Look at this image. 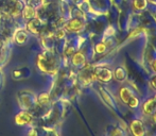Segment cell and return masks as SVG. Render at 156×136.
Wrapping results in <instances>:
<instances>
[{
	"label": "cell",
	"instance_id": "obj_1",
	"mask_svg": "<svg viewBox=\"0 0 156 136\" xmlns=\"http://www.w3.org/2000/svg\"><path fill=\"white\" fill-rule=\"evenodd\" d=\"M119 96L122 101L124 103H126L129 107L135 109V107H137L138 105H139V100H138V98L134 95V93L129 87H126V86L121 87L119 91Z\"/></svg>",
	"mask_w": 156,
	"mask_h": 136
},
{
	"label": "cell",
	"instance_id": "obj_2",
	"mask_svg": "<svg viewBox=\"0 0 156 136\" xmlns=\"http://www.w3.org/2000/svg\"><path fill=\"white\" fill-rule=\"evenodd\" d=\"M37 66L45 72H52V69L55 67V61L53 58H49L47 54H41L37 59Z\"/></svg>",
	"mask_w": 156,
	"mask_h": 136
},
{
	"label": "cell",
	"instance_id": "obj_3",
	"mask_svg": "<svg viewBox=\"0 0 156 136\" xmlns=\"http://www.w3.org/2000/svg\"><path fill=\"white\" fill-rule=\"evenodd\" d=\"M33 117L28 111H21L15 116V122L18 126H28L32 122Z\"/></svg>",
	"mask_w": 156,
	"mask_h": 136
},
{
	"label": "cell",
	"instance_id": "obj_4",
	"mask_svg": "<svg viewBox=\"0 0 156 136\" xmlns=\"http://www.w3.org/2000/svg\"><path fill=\"white\" fill-rule=\"evenodd\" d=\"M129 129L134 136H144V127L141 120L134 119L129 123Z\"/></svg>",
	"mask_w": 156,
	"mask_h": 136
},
{
	"label": "cell",
	"instance_id": "obj_5",
	"mask_svg": "<svg viewBox=\"0 0 156 136\" xmlns=\"http://www.w3.org/2000/svg\"><path fill=\"white\" fill-rule=\"evenodd\" d=\"M94 76L97 77V79H99L102 82H108L111 81L112 77H113V73L109 69L107 68H96L94 71Z\"/></svg>",
	"mask_w": 156,
	"mask_h": 136
},
{
	"label": "cell",
	"instance_id": "obj_6",
	"mask_svg": "<svg viewBox=\"0 0 156 136\" xmlns=\"http://www.w3.org/2000/svg\"><path fill=\"white\" fill-rule=\"evenodd\" d=\"M83 27H84V25H83L82 20L79 18L70 19V20L65 25V29L67 30L68 32H74V33L80 32L81 30L83 29Z\"/></svg>",
	"mask_w": 156,
	"mask_h": 136
},
{
	"label": "cell",
	"instance_id": "obj_7",
	"mask_svg": "<svg viewBox=\"0 0 156 136\" xmlns=\"http://www.w3.org/2000/svg\"><path fill=\"white\" fill-rule=\"evenodd\" d=\"M44 29V23L39 18H32L28 23V30L33 34H41Z\"/></svg>",
	"mask_w": 156,
	"mask_h": 136
},
{
	"label": "cell",
	"instance_id": "obj_8",
	"mask_svg": "<svg viewBox=\"0 0 156 136\" xmlns=\"http://www.w3.org/2000/svg\"><path fill=\"white\" fill-rule=\"evenodd\" d=\"M156 109V99L155 98H151L149 99L147 102H144V112L147 115H150L154 112V109Z\"/></svg>",
	"mask_w": 156,
	"mask_h": 136
},
{
	"label": "cell",
	"instance_id": "obj_9",
	"mask_svg": "<svg viewBox=\"0 0 156 136\" xmlns=\"http://www.w3.org/2000/svg\"><path fill=\"white\" fill-rule=\"evenodd\" d=\"M28 41V33L23 30H20V31H17L16 34H15V41L19 45H23L26 41Z\"/></svg>",
	"mask_w": 156,
	"mask_h": 136
},
{
	"label": "cell",
	"instance_id": "obj_10",
	"mask_svg": "<svg viewBox=\"0 0 156 136\" xmlns=\"http://www.w3.org/2000/svg\"><path fill=\"white\" fill-rule=\"evenodd\" d=\"M85 62V58L83 55L82 52H76L72 56V64L74 66H80V65L84 64Z\"/></svg>",
	"mask_w": 156,
	"mask_h": 136
},
{
	"label": "cell",
	"instance_id": "obj_11",
	"mask_svg": "<svg viewBox=\"0 0 156 136\" xmlns=\"http://www.w3.org/2000/svg\"><path fill=\"white\" fill-rule=\"evenodd\" d=\"M114 76H115V79H117L118 81H123L126 78V72H125V70L122 67H118L116 68Z\"/></svg>",
	"mask_w": 156,
	"mask_h": 136
},
{
	"label": "cell",
	"instance_id": "obj_12",
	"mask_svg": "<svg viewBox=\"0 0 156 136\" xmlns=\"http://www.w3.org/2000/svg\"><path fill=\"white\" fill-rule=\"evenodd\" d=\"M23 17H26V18L32 19V18H34V16H35V10L32 9L30 5L26 6V8L23 10Z\"/></svg>",
	"mask_w": 156,
	"mask_h": 136
},
{
	"label": "cell",
	"instance_id": "obj_13",
	"mask_svg": "<svg viewBox=\"0 0 156 136\" xmlns=\"http://www.w3.org/2000/svg\"><path fill=\"white\" fill-rule=\"evenodd\" d=\"M133 6L135 10H144L147 6V1L146 0H134Z\"/></svg>",
	"mask_w": 156,
	"mask_h": 136
},
{
	"label": "cell",
	"instance_id": "obj_14",
	"mask_svg": "<svg viewBox=\"0 0 156 136\" xmlns=\"http://www.w3.org/2000/svg\"><path fill=\"white\" fill-rule=\"evenodd\" d=\"M49 95L46 93H43L41 94V95L38 96V99H37V101H38V103L41 105H46L48 102H49Z\"/></svg>",
	"mask_w": 156,
	"mask_h": 136
},
{
	"label": "cell",
	"instance_id": "obj_15",
	"mask_svg": "<svg viewBox=\"0 0 156 136\" xmlns=\"http://www.w3.org/2000/svg\"><path fill=\"white\" fill-rule=\"evenodd\" d=\"M106 50V45L103 43H99L96 45V52L97 53H103Z\"/></svg>",
	"mask_w": 156,
	"mask_h": 136
},
{
	"label": "cell",
	"instance_id": "obj_16",
	"mask_svg": "<svg viewBox=\"0 0 156 136\" xmlns=\"http://www.w3.org/2000/svg\"><path fill=\"white\" fill-rule=\"evenodd\" d=\"M151 83H152L153 87H154V88H156V76L152 79V80H151Z\"/></svg>",
	"mask_w": 156,
	"mask_h": 136
},
{
	"label": "cell",
	"instance_id": "obj_17",
	"mask_svg": "<svg viewBox=\"0 0 156 136\" xmlns=\"http://www.w3.org/2000/svg\"><path fill=\"white\" fill-rule=\"evenodd\" d=\"M152 68H153V70H154V71L156 72V60L152 63Z\"/></svg>",
	"mask_w": 156,
	"mask_h": 136
}]
</instances>
